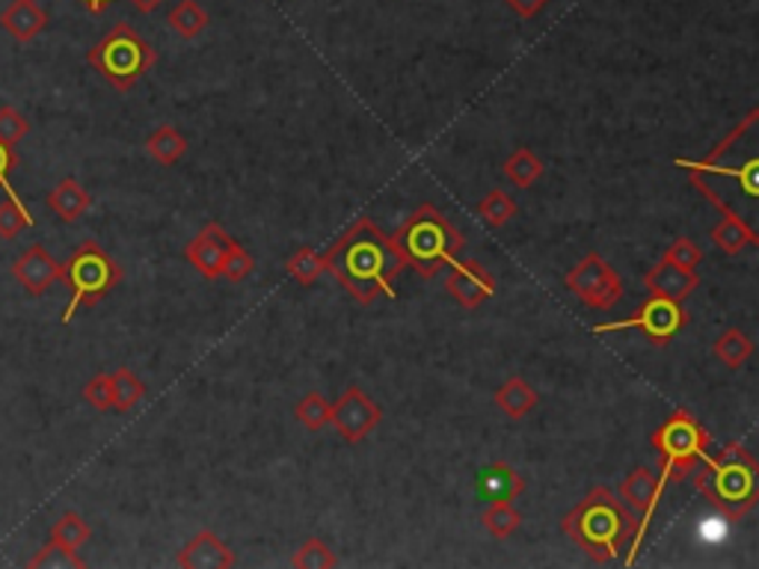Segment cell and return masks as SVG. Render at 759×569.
<instances>
[{
    "label": "cell",
    "mask_w": 759,
    "mask_h": 569,
    "mask_svg": "<svg viewBox=\"0 0 759 569\" xmlns=\"http://www.w3.org/2000/svg\"><path fill=\"white\" fill-rule=\"evenodd\" d=\"M392 238L406 267H413L422 279H431L442 267H451V261L466 247V238L451 226L436 204H418Z\"/></svg>",
    "instance_id": "5b68a950"
},
{
    "label": "cell",
    "mask_w": 759,
    "mask_h": 569,
    "mask_svg": "<svg viewBox=\"0 0 759 569\" xmlns=\"http://www.w3.org/2000/svg\"><path fill=\"white\" fill-rule=\"evenodd\" d=\"M87 60L110 87L128 92L137 80L149 74L151 66L158 62V51L137 36L131 24H116L101 42L89 48Z\"/></svg>",
    "instance_id": "8992f818"
},
{
    "label": "cell",
    "mask_w": 759,
    "mask_h": 569,
    "mask_svg": "<svg viewBox=\"0 0 759 569\" xmlns=\"http://www.w3.org/2000/svg\"><path fill=\"white\" fill-rule=\"evenodd\" d=\"M16 169V151H12V146H7V142H0V187L7 190L9 196L12 193V187H9V172Z\"/></svg>",
    "instance_id": "ab89813d"
},
{
    "label": "cell",
    "mask_w": 759,
    "mask_h": 569,
    "mask_svg": "<svg viewBox=\"0 0 759 569\" xmlns=\"http://www.w3.org/2000/svg\"><path fill=\"white\" fill-rule=\"evenodd\" d=\"M169 27L176 30L181 39H199L208 27V12H205L196 0H181L172 12H169Z\"/></svg>",
    "instance_id": "484cf974"
},
{
    "label": "cell",
    "mask_w": 759,
    "mask_h": 569,
    "mask_svg": "<svg viewBox=\"0 0 759 569\" xmlns=\"http://www.w3.org/2000/svg\"><path fill=\"white\" fill-rule=\"evenodd\" d=\"M0 27L18 42H30L48 27V12L36 0H16L0 12Z\"/></svg>",
    "instance_id": "ac0fdd59"
},
{
    "label": "cell",
    "mask_w": 759,
    "mask_h": 569,
    "mask_svg": "<svg viewBox=\"0 0 759 569\" xmlns=\"http://www.w3.org/2000/svg\"><path fill=\"white\" fill-rule=\"evenodd\" d=\"M30 226H33V217L18 202V196H9L7 202H0V238L16 240L21 229H30Z\"/></svg>",
    "instance_id": "e575fe53"
},
{
    "label": "cell",
    "mask_w": 759,
    "mask_h": 569,
    "mask_svg": "<svg viewBox=\"0 0 759 569\" xmlns=\"http://www.w3.org/2000/svg\"><path fill=\"white\" fill-rule=\"evenodd\" d=\"M122 279V270L116 264L110 252L96 240H83L71 258L62 264V282L69 284V302L62 309V323H71L80 306H96L114 291Z\"/></svg>",
    "instance_id": "52a82bcc"
},
{
    "label": "cell",
    "mask_w": 759,
    "mask_h": 569,
    "mask_svg": "<svg viewBox=\"0 0 759 569\" xmlns=\"http://www.w3.org/2000/svg\"><path fill=\"white\" fill-rule=\"evenodd\" d=\"M294 418L300 421L306 430H324L333 418V403H329L321 391H309L306 398H300V403L294 407Z\"/></svg>",
    "instance_id": "f546056e"
},
{
    "label": "cell",
    "mask_w": 759,
    "mask_h": 569,
    "mask_svg": "<svg viewBox=\"0 0 759 569\" xmlns=\"http://www.w3.org/2000/svg\"><path fill=\"white\" fill-rule=\"evenodd\" d=\"M664 258L673 261V264L686 267V270H698L700 261H703V252H700V247L691 238H677L671 247H668Z\"/></svg>",
    "instance_id": "74e56055"
},
{
    "label": "cell",
    "mask_w": 759,
    "mask_h": 569,
    "mask_svg": "<svg viewBox=\"0 0 759 569\" xmlns=\"http://www.w3.org/2000/svg\"><path fill=\"white\" fill-rule=\"evenodd\" d=\"M229 247H231L229 231L223 229L220 222H208V226H203V231L187 243L185 256L205 279H220L223 261H226Z\"/></svg>",
    "instance_id": "9a60e30c"
},
{
    "label": "cell",
    "mask_w": 759,
    "mask_h": 569,
    "mask_svg": "<svg viewBox=\"0 0 759 569\" xmlns=\"http://www.w3.org/2000/svg\"><path fill=\"white\" fill-rule=\"evenodd\" d=\"M176 563L185 569H229L235 567V555L214 531H199L178 551Z\"/></svg>",
    "instance_id": "2e32d148"
},
{
    "label": "cell",
    "mask_w": 759,
    "mask_h": 569,
    "mask_svg": "<svg viewBox=\"0 0 759 569\" xmlns=\"http://www.w3.org/2000/svg\"><path fill=\"white\" fill-rule=\"evenodd\" d=\"M516 211H520V208H516V202L511 199V193H504V190H493L484 202L477 204V217H481V222L490 226V229H502L504 222H511L513 217H516Z\"/></svg>",
    "instance_id": "4dcf8cb0"
},
{
    "label": "cell",
    "mask_w": 759,
    "mask_h": 569,
    "mask_svg": "<svg viewBox=\"0 0 759 569\" xmlns=\"http://www.w3.org/2000/svg\"><path fill=\"white\" fill-rule=\"evenodd\" d=\"M89 525H87V519L80 513H75V510H69V513H62L57 522H53V528H51V537L53 540H60L62 546H69V549H75L78 551L83 542L89 540Z\"/></svg>",
    "instance_id": "836d02e7"
},
{
    "label": "cell",
    "mask_w": 759,
    "mask_h": 569,
    "mask_svg": "<svg viewBox=\"0 0 759 569\" xmlns=\"http://www.w3.org/2000/svg\"><path fill=\"white\" fill-rule=\"evenodd\" d=\"M292 567H297V569H333V567H338V558H336V551L329 549L327 542L318 540V537H312V540H306L300 549L294 551Z\"/></svg>",
    "instance_id": "d6a6232c"
},
{
    "label": "cell",
    "mask_w": 759,
    "mask_h": 569,
    "mask_svg": "<svg viewBox=\"0 0 759 569\" xmlns=\"http://www.w3.org/2000/svg\"><path fill=\"white\" fill-rule=\"evenodd\" d=\"M27 133H30V119L24 113H18L16 107H0V142H7V146L16 149Z\"/></svg>",
    "instance_id": "d590c367"
},
{
    "label": "cell",
    "mask_w": 759,
    "mask_h": 569,
    "mask_svg": "<svg viewBox=\"0 0 759 569\" xmlns=\"http://www.w3.org/2000/svg\"><path fill=\"white\" fill-rule=\"evenodd\" d=\"M80 3H83L92 16H101V12H107V7H110L114 0H80Z\"/></svg>",
    "instance_id": "b9f144b4"
},
{
    "label": "cell",
    "mask_w": 759,
    "mask_h": 569,
    "mask_svg": "<svg viewBox=\"0 0 759 569\" xmlns=\"http://www.w3.org/2000/svg\"><path fill=\"white\" fill-rule=\"evenodd\" d=\"M504 178L511 181V184L522 187V190H529L534 181H540L543 178V172H546V163L534 154L531 149H525V146H520V149L513 151L511 158L504 160Z\"/></svg>",
    "instance_id": "603a6c76"
},
{
    "label": "cell",
    "mask_w": 759,
    "mask_h": 569,
    "mask_svg": "<svg viewBox=\"0 0 759 569\" xmlns=\"http://www.w3.org/2000/svg\"><path fill=\"white\" fill-rule=\"evenodd\" d=\"M146 395V382L131 371V368H119L110 373V398H114V409L128 412L142 400Z\"/></svg>",
    "instance_id": "d4e9b609"
},
{
    "label": "cell",
    "mask_w": 759,
    "mask_h": 569,
    "mask_svg": "<svg viewBox=\"0 0 759 569\" xmlns=\"http://www.w3.org/2000/svg\"><path fill=\"white\" fill-rule=\"evenodd\" d=\"M481 522H484V528L493 533V537L504 540V537H511V533L520 531L522 516L520 510L513 507V501H490L484 513H481Z\"/></svg>",
    "instance_id": "4316f807"
},
{
    "label": "cell",
    "mask_w": 759,
    "mask_h": 569,
    "mask_svg": "<svg viewBox=\"0 0 759 569\" xmlns=\"http://www.w3.org/2000/svg\"><path fill=\"white\" fill-rule=\"evenodd\" d=\"M712 356H716L718 362L736 371V368H742V365L753 356V341L745 336L742 329L730 327L716 338V345H712Z\"/></svg>",
    "instance_id": "cb8c5ba5"
},
{
    "label": "cell",
    "mask_w": 759,
    "mask_h": 569,
    "mask_svg": "<svg viewBox=\"0 0 759 569\" xmlns=\"http://www.w3.org/2000/svg\"><path fill=\"white\" fill-rule=\"evenodd\" d=\"M689 169L691 187L724 217L745 222L759 247V107L745 116L703 160L677 158Z\"/></svg>",
    "instance_id": "6da1fadb"
},
{
    "label": "cell",
    "mask_w": 759,
    "mask_h": 569,
    "mask_svg": "<svg viewBox=\"0 0 759 569\" xmlns=\"http://www.w3.org/2000/svg\"><path fill=\"white\" fill-rule=\"evenodd\" d=\"M146 151H149L151 158L158 160L160 167H176L178 160L185 158V151H187L185 133L178 131L176 124H160L158 131L149 133V140H146Z\"/></svg>",
    "instance_id": "7402d4cb"
},
{
    "label": "cell",
    "mask_w": 759,
    "mask_h": 569,
    "mask_svg": "<svg viewBox=\"0 0 759 569\" xmlns=\"http://www.w3.org/2000/svg\"><path fill=\"white\" fill-rule=\"evenodd\" d=\"M30 569H71V567H78V569H83L87 567V560L80 558L78 551L75 549H69V546H62L60 540H48L42 546V549L36 551L33 558H30V563H27Z\"/></svg>",
    "instance_id": "83f0119b"
},
{
    "label": "cell",
    "mask_w": 759,
    "mask_h": 569,
    "mask_svg": "<svg viewBox=\"0 0 759 569\" xmlns=\"http://www.w3.org/2000/svg\"><path fill=\"white\" fill-rule=\"evenodd\" d=\"M477 489L490 501H516L522 496V489H525V478L520 471H513L511 466H504V462H493L490 469L481 471Z\"/></svg>",
    "instance_id": "d6986e66"
},
{
    "label": "cell",
    "mask_w": 759,
    "mask_h": 569,
    "mask_svg": "<svg viewBox=\"0 0 759 569\" xmlns=\"http://www.w3.org/2000/svg\"><path fill=\"white\" fill-rule=\"evenodd\" d=\"M689 327V311L682 309L680 300H664V297H650L638 315L627 320H614V323H597L591 332L602 336V332H620V329H641L653 345H668L680 336L682 329Z\"/></svg>",
    "instance_id": "30bf717a"
},
{
    "label": "cell",
    "mask_w": 759,
    "mask_h": 569,
    "mask_svg": "<svg viewBox=\"0 0 759 569\" xmlns=\"http://www.w3.org/2000/svg\"><path fill=\"white\" fill-rule=\"evenodd\" d=\"M445 288L463 309L475 311L477 306H484L495 293V279L490 270L477 264V261H451V273L445 279Z\"/></svg>",
    "instance_id": "4fadbf2b"
},
{
    "label": "cell",
    "mask_w": 759,
    "mask_h": 569,
    "mask_svg": "<svg viewBox=\"0 0 759 569\" xmlns=\"http://www.w3.org/2000/svg\"><path fill=\"white\" fill-rule=\"evenodd\" d=\"M564 284L584 306L597 311L614 309L623 297V282H620L618 270L600 252H588L579 264H573V270H566Z\"/></svg>",
    "instance_id": "9c48e42d"
},
{
    "label": "cell",
    "mask_w": 759,
    "mask_h": 569,
    "mask_svg": "<svg viewBox=\"0 0 759 569\" xmlns=\"http://www.w3.org/2000/svg\"><path fill=\"white\" fill-rule=\"evenodd\" d=\"M12 276H16V282L21 284L30 297H42L48 288H53V284L62 279V264L48 252V249L33 243V247L24 249V252L16 258Z\"/></svg>",
    "instance_id": "5bb4252c"
},
{
    "label": "cell",
    "mask_w": 759,
    "mask_h": 569,
    "mask_svg": "<svg viewBox=\"0 0 759 569\" xmlns=\"http://www.w3.org/2000/svg\"><path fill=\"white\" fill-rule=\"evenodd\" d=\"M83 400L98 412L114 409V398H110V373H96L92 380L83 386Z\"/></svg>",
    "instance_id": "f35d334b"
},
{
    "label": "cell",
    "mask_w": 759,
    "mask_h": 569,
    "mask_svg": "<svg viewBox=\"0 0 759 569\" xmlns=\"http://www.w3.org/2000/svg\"><path fill=\"white\" fill-rule=\"evenodd\" d=\"M561 531L593 560V563H611L620 558V551H629L627 563L635 560V549L641 546V522L632 510L620 501L609 487H593L570 513L561 519Z\"/></svg>",
    "instance_id": "3957f363"
},
{
    "label": "cell",
    "mask_w": 759,
    "mask_h": 569,
    "mask_svg": "<svg viewBox=\"0 0 759 569\" xmlns=\"http://www.w3.org/2000/svg\"><path fill=\"white\" fill-rule=\"evenodd\" d=\"M253 270H256L253 256L240 247L238 240H231L229 252H226V261H223V279H229V282H244Z\"/></svg>",
    "instance_id": "8d00e7d4"
},
{
    "label": "cell",
    "mask_w": 759,
    "mask_h": 569,
    "mask_svg": "<svg viewBox=\"0 0 759 569\" xmlns=\"http://www.w3.org/2000/svg\"><path fill=\"white\" fill-rule=\"evenodd\" d=\"M653 448L662 453V478H686L709 448V433L689 409H677L653 433Z\"/></svg>",
    "instance_id": "ba28073f"
},
{
    "label": "cell",
    "mask_w": 759,
    "mask_h": 569,
    "mask_svg": "<svg viewBox=\"0 0 759 569\" xmlns=\"http://www.w3.org/2000/svg\"><path fill=\"white\" fill-rule=\"evenodd\" d=\"M493 403L502 409L504 416L513 418V421H520V418H525L531 409L538 407L540 398H538V391L531 389L529 382L522 380V377H511V380H504L502 386L495 389Z\"/></svg>",
    "instance_id": "ffe728a7"
},
{
    "label": "cell",
    "mask_w": 759,
    "mask_h": 569,
    "mask_svg": "<svg viewBox=\"0 0 759 569\" xmlns=\"http://www.w3.org/2000/svg\"><path fill=\"white\" fill-rule=\"evenodd\" d=\"M379 418H383V407H379L377 400L368 398L359 386H347L342 391V398L333 403L329 425L336 427V433L347 445H359L372 430H377Z\"/></svg>",
    "instance_id": "8fae6325"
},
{
    "label": "cell",
    "mask_w": 759,
    "mask_h": 569,
    "mask_svg": "<svg viewBox=\"0 0 759 569\" xmlns=\"http://www.w3.org/2000/svg\"><path fill=\"white\" fill-rule=\"evenodd\" d=\"M700 462L694 487L724 519L739 522L759 505V460L745 445H727L716 457L703 453Z\"/></svg>",
    "instance_id": "277c9868"
},
{
    "label": "cell",
    "mask_w": 759,
    "mask_h": 569,
    "mask_svg": "<svg viewBox=\"0 0 759 569\" xmlns=\"http://www.w3.org/2000/svg\"><path fill=\"white\" fill-rule=\"evenodd\" d=\"M285 270H288L292 279H297V282L309 288V284L318 282V276L324 273V256H318L312 247H300L288 261H285Z\"/></svg>",
    "instance_id": "1f68e13d"
},
{
    "label": "cell",
    "mask_w": 759,
    "mask_h": 569,
    "mask_svg": "<svg viewBox=\"0 0 759 569\" xmlns=\"http://www.w3.org/2000/svg\"><path fill=\"white\" fill-rule=\"evenodd\" d=\"M89 204H92V199H89L83 184H78L75 178H62L60 184L48 193V208L66 222L80 220V217L89 211Z\"/></svg>",
    "instance_id": "44dd1931"
},
{
    "label": "cell",
    "mask_w": 759,
    "mask_h": 569,
    "mask_svg": "<svg viewBox=\"0 0 759 569\" xmlns=\"http://www.w3.org/2000/svg\"><path fill=\"white\" fill-rule=\"evenodd\" d=\"M131 3H134V9H137V12H155V9H158L164 0H131Z\"/></svg>",
    "instance_id": "7bdbcfd3"
},
{
    "label": "cell",
    "mask_w": 759,
    "mask_h": 569,
    "mask_svg": "<svg viewBox=\"0 0 759 569\" xmlns=\"http://www.w3.org/2000/svg\"><path fill=\"white\" fill-rule=\"evenodd\" d=\"M712 243H716L724 256H739L748 243H753V234L745 222L733 220V217H724V220L712 229Z\"/></svg>",
    "instance_id": "f1b7e54d"
},
{
    "label": "cell",
    "mask_w": 759,
    "mask_h": 569,
    "mask_svg": "<svg viewBox=\"0 0 759 569\" xmlns=\"http://www.w3.org/2000/svg\"><path fill=\"white\" fill-rule=\"evenodd\" d=\"M664 487H668V480H664L662 475H655L653 469H647V466H638V469H632L627 478L620 480L618 498L632 510V513H638L641 540L647 537V528H650V519H653L655 505H659Z\"/></svg>",
    "instance_id": "7c38bea8"
},
{
    "label": "cell",
    "mask_w": 759,
    "mask_h": 569,
    "mask_svg": "<svg viewBox=\"0 0 759 569\" xmlns=\"http://www.w3.org/2000/svg\"><path fill=\"white\" fill-rule=\"evenodd\" d=\"M644 284L650 297H664V300H686L700 284L698 270H686V267L673 264L662 258L659 264L644 276Z\"/></svg>",
    "instance_id": "e0dca14e"
},
{
    "label": "cell",
    "mask_w": 759,
    "mask_h": 569,
    "mask_svg": "<svg viewBox=\"0 0 759 569\" xmlns=\"http://www.w3.org/2000/svg\"><path fill=\"white\" fill-rule=\"evenodd\" d=\"M324 270L336 276L338 284L345 288L356 302H374L377 297H392V282L406 261L397 249L395 238L379 229L372 217H359L333 247L324 252Z\"/></svg>",
    "instance_id": "7a4b0ae2"
},
{
    "label": "cell",
    "mask_w": 759,
    "mask_h": 569,
    "mask_svg": "<svg viewBox=\"0 0 759 569\" xmlns=\"http://www.w3.org/2000/svg\"><path fill=\"white\" fill-rule=\"evenodd\" d=\"M507 9H513L520 18H534L549 7V0H504Z\"/></svg>",
    "instance_id": "60d3db41"
}]
</instances>
